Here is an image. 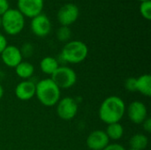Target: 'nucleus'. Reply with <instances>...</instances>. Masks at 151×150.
<instances>
[{
  "label": "nucleus",
  "instance_id": "nucleus-1",
  "mask_svg": "<svg viewBox=\"0 0 151 150\" xmlns=\"http://www.w3.org/2000/svg\"><path fill=\"white\" fill-rule=\"evenodd\" d=\"M126 103L123 99L117 95L105 98L98 110V116L102 122L106 125L119 123L126 114Z\"/></svg>",
  "mask_w": 151,
  "mask_h": 150
},
{
  "label": "nucleus",
  "instance_id": "nucleus-2",
  "mask_svg": "<svg viewBox=\"0 0 151 150\" xmlns=\"http://www.w3.org/2000/svg\"><path fill=\"white\" fill-rule=\"evenodd\" d=\"M35 96L45 107H52L61 99V91L50 78L42 79L35 84Z\"/></svg>",
  "mask_w": 151,
  "mask_h": 150
},
{
  "label": "nucleus",
  "instance_id": "nucleus-3",
  "mask_svg": "<svg viewBox=\"0 0 151 150\" xmlns=\"http://www.w3.org/2000/svg\"><path fill=\"white\" fill-rule=\"evenodd\" d=\"M88 55V45L78 40L69 41L63 47L60 53V59L63 63L80 64L83 62Z\"/></svg>",
  "mask_w": 151,
  "mask_h": 150
},
{
  "label": "nucleus",
  "instance_id": "nucleus-4",
  "mask_svg": "<svg viewBox=\"0 0 151 150\" xmlns=\"http://www.w3.org/2000/svg\"><path fill=\"white\" fill-rule=\"evenodd\" d=\"M1 27L9 35H17L25 27V17L18 9L10 8L1 16Z\"/></svg>",
  "mask_w": 151,
  "mask_h": 150
},
{
  "label": "nucleus",
  "instance_id": "nucleus-5",
  "mask_svg": "<svg viewBox=\"0 0 151 150\" xmlns=\"http://www.w3.org/2000/svg\"><path fill=\"white\" fill-rule=\"evenodd\" d=\"M50 79L60 89H68L76 84L77 74L73 68L60 65L51 75Z\"/></svg>",
  "mask_w": 151,
  "mask_h": 150
},
{
  "label": "nucleus",
  "instance_id": "nucleus-6",
  "mask_svg": "<svg viewBox=\"0 0 151 150\" xmlns=\"http://www.w3.org/2000/svg\"><path fill=\"white\" fill-rule=\"evenodd\" d=\"M56 106L57 115L59 117V118L65 121L73 119L77 115L79 110L76 100L70 96L60 99Z\"/></svg>",
  "mask_w": 151,
  "mask_h": 150
},
{
  "label": "nucleus",
  "instance_id": "nucleus-7",
  "mask_svg": "<svg viewBox=\"0 0 151 150\" xmlns=\"http://www.w3.org/2000/svg\"><path fill=\"white\" fill-rule=\"evenodd\" d=\"M79 15V7L73 3H67L59 8L57 14V18L61 26L69 27L78 19Z\"/></svg>",
  "mask_w": 151,
  "mask_h": 150
},
{
  "label": "nucleus",
  "instance_id": "nucleus-8",
  "mask_svg": "<svg viewBox=\"0 0 151 150\" xmlns=\"http://www.w3.org/2000/svg\"><path fill=\"white\" fill-rule=\"evenodd\" d=\"M126 112L130 121L135 125H142L148 118V109L144 103L134 101L127 107Z\"/></svg>",
  "mask_w": 151,
  "mask_h": 150
},
{
  "label": "nucleus",
  "instance_id": "nucleus-9",
  "mask_svg": "<svg viewBox=\"0 0 151 150\" xmlns=\"http://www.w3.org/2000/svg\"><path fill=\"white\" fill-rule=\"evenodd\" d=\"M18 10L24 17L35 18L42 13L44 6V0H18Z\"/></svg>",
  "mask_w": 151,
  "mask_h": 150
},
{
  "label": "nucleus",
  "instance_id": "nucleus-10",
  "mask_svg": "<svg viewBox=\"0 0 151 150\" xmlns=\"http://www.w3.org/2000/svg\"><path fill=\"white\" fill-rule=\"evenodd\" d=\"M30 27L35 36L45 37L51 31V22L47 15L41 13L32 19Z\"/></svg>",
  "mask_w": 151,
  "mask_h": 150
},
{
  "label": "nucleus",
  "instance_id": "nucleus-11",
  "mask_svg": "<svg viewBox=\"0 0 151 150\" xmlns=\"http://www.w3.org/2000/svg\"><path fill=\"white\" fill-rule=\"evenodd\" d=\"M1 59L3 63L9 68H15L22 62V55L19 48L15 45H7V47L1 53Z\"/></svg>",
  "mask_w": 151,
  "mask_h": 150
},
{
  "label": "nucleus",
  "instance_id": "nucleus-12",
  "mask_svg": "<svg viewBox=\"0 0 151 150\" xmlns=\"http://www.w3.org/2000/svg\"><path fill=\"white\" fill-rule=\"evenodd\" d=\"M86 143L90 150H103L110 144V140L104 131L95 130L88 134Z\"/></svg>",
  "mask_w": 151,
  "mask_h": 150
},
{
  "label": "nucleus",
  "instance_id": "nucleus-13",
  "mask_svg": "<svg viewBox=\"0 0 151 150\" xmlns=\"http://www.w3.org/2000/svg\"><path fill=\"white\" fill-rule=\"evenodd\" d=\"M35 82L31 80H24L15 87V95L20 101H28L35 96Z\"/></svg>",
  "mask_w": 151,
  "mask_h": 150
},
{
  "label": "nucleus",
  "instance_id": "nucleus-14",
  "mask_svg": "<svg viewBox=\"0 0 151 150\" xmlns=\"http://www.w3.org/2000/svg\"><path fill=\"white\" fill-rule=\"evenodd\" d=\"M136 91H138L144 96H150L151 76L150 74H142L136 78Z\"/></svg>",
  "mask_w": 151,
  "mask_h": 150
},
{
  "label": "nucleus",
  "instance_id": "nucleus-15",
  "mask_svg": "<svg viewBox=\"0 0 151 150\" xmlns=\"http://www.w3.org/2000/svg\"><path fill=\"white\" fill-rule=\"evenodd\" d=\"M14 69L17 76L23 80H30L35 73V66L27 61H22Z\"/></svg>",
  "mask_w": 151,
  "mask_h": 150
},
{
  "label": "nucleus",
  "instance_id": "nucleus-16",
  "mask_svg": "<svg viewBox=\"0 0 151 150\" xmlns=\"http://www.w3.org/2000/svg\"><path fill=\"white\" fill-rule=\"evenodd\" d=\"M59 66V62L53 57H45L40 62V69L42 72L50 76Z\"/></svg>",
  "mask_w": 151,
  "mask_h": 150
},
{
  "label": "nucleus",
  "instance_id": "nucleus-17",
  "mask_svg": "<svg viewBox=\"0 0 151 150\" xmlns=\"http://www.w3.org/2000/svg\"><path fill=\"white\" fill-rule=\"evenodd\" d=\"M104 132L107 134L110 141L111 140L119 141L124 135V127L119 122V123H112V124L107 125L106 130Z\"/></svg>",
  "mask_w": 151,
  "mask_h": 150
},
{
  "label": "nucleus",
  "instance_id": "nucleus-18",
  "mask_svg": "<svg viewBox=\"0 0 151 150\" xmlns=\"http://www.w3.org/2000/svg\"><path fill=\"white\" fill-rule=\"evenodd\" d=\"M149 145V138L143 133H136L129 140V146L132 149L144 150Z\"/></svg>",
  "mask_w": 151,
  "mask_h": 150
},
{
  "label": "nucleus",
  "instance_id": "nucleus-19",
  "mask_svg": "<svg viewBox=\"0 0 151 150\" xmlns=\"http://www.w3.org/2000/svg\"><path fill=\"white\" fill-rule=\"evenodd\" d=\"M72 37V30L69 27L61 26L57 31V38L59 42H67Z\"/></svg>",
  "mask_w": 151,
  "mask_h": 150
},
{
  "label": "nucleus",
  "instance_id": "nucleus-20",
  "mask_svg": "<svg viewBox=\"0 0 151 150\" xmlns=\"http://www.w3.org/2000/svg\"><path fill=\"white\" fill-rule=\"evenodd\" d=\"M140 13L147 20L151 19V0L141 2L140 4Z\"/></svg>",
  "mask_w": 151,
  "mask_h": 150
},
{
  "label": "nucleus",
  "instance_id": "nucleus-21",
  "mask_svg": "<svg viewBox=\"0 0 151 150\" xmlns=\"http://www.w3.org/2000/svg\"><path fill=\"white\" fill-rule=\"evenodd\" d=\"M19 50H20L22 57H26V58L31 57L35 52V48L33 44L30 42H25Z\"/></svg>",
  "mask_w": 151,
  "mask_h": 150
},
{
  "label": "nucleus",
  "instance_id": "nucleus-22",
  "mask_svg": "<svg viewBox=\"0 0 151 150\" xmlns=\"http://www.w3.org/2000/svg\"><path fill=\"white\" fill-rule=\"evenodd\" d=\"M125 88L131 93L136 92V78L129 77L125 81Z\"/></svg>",
  "mask_w": 151,
  "mask_h": 150
},
{
  "label": "nucleus",
  "instance_id": "nucleus-23",
  "mask_svg": "<svg viewBox=\"0 0 151 150\" xmlns=\"http://www.w3.org/2000/svg\"><path fill=\"white\" fill-rule=\"evenodd\" d=\"M9 9H10V4L8 0H0V16H2Z\"/></svg>",
  "mask_w": 151,
  "mask_h": 150
},
{
  "label": "nucleus",
  "instance_id": "nucleus-24",
  "mask_svg": "<svg viewBox=\"0 0 151 150\" xmlns=\"http://www.w3.org/2000/svg\"><path fill=\"white\" fill-rule=\"evenodd\" d=\"M103 150H126V149L119 143H110Z\"/></svg>",
  "mask_w": 151,
  "mask_h": 150
},
{
  "label": "nucleus",
  "instance_id": "nucleus-25",
  "mask_svg": "<svg viewBox=\"0 0 151 150\" xmlns=\"http://www.w3.org/2000/svg\"><path fill=\"white\" fill-rule=\"evenodd\" d=\"M142 127H143V129H144V131L145 132H147V133H150L151 132V118H147L143 122H142Z\"/></svg>",
  "mask_w": 151,
  "mask_h": 150
},
{
  "label": "nucleus",
  "instance_id": "nucleus-26",
  "mask_svg": "<svg viewBox=\"0 0 151 150\" xmlns=\"http://www.w3.org/2000/svg\"><path fill=\"white\" fill-rule=\"evenodd\" d=\"M7 39L2 34H0V55L4 51V50L7 47Z\"/></svg>",
  "mask_w": 151,
  "mask_h": 150
},
{
  "label": "nucleus",
  "instance_id": "nucleus-27",
  "mask_svg": "<svg viewBox=\"0 0 151 150\" xmlns=\"http://www.w3.org/2000/svg\"><path fill=\"white\" fill-rule=\"evenodd\" d=\"M4 88H3V86L0 84V100L3 98V96H4Z\"/></svg>",
  "mask_w": 151,
  "mask_h": 150
},
{
  "label": "nucleus",
  "instance_id": "nucleus-28",
  "mask_svg": "<svg viewBox=\"0 0 151 150\" xmlns=\"http://www.w3.org/2000/svg\"><path fill=\"white\" fill-rule=\"evenodd\" d=\"M140 2H144V1H149V0H139Z\"/></svg>",
  "mask_w": 151,
  "mask_h": 150
},
{
  "label": "nucleus",
  "instance_id": "nucleus-29",
  "mask_svg": "<svg viewBox=\"0 0 151 150\" xmlns=\"http://www.w3.org/2000/svg\"><path fill=\"white\" fill-rule=\"evenodd\" d=\"M0 27H1V16H0Z\"/></svg>",
  "mask_w": 151,
  "mask_h": 150
},
{
  "label": "nucleus",
  "instance_id": "nucleus-30",
  "mask_svg": "<svg viewBox=\"0 0 151 150\" xmlns=\"http://www.w3.org/2000/svg\"><path fill=\"white\" fill-rule=\"evenodd\" d=\"M129 150H136V149H130Z\"/></svg>",
  "mask_w": 151,
  "mask_h": 150
}]
</instances>
